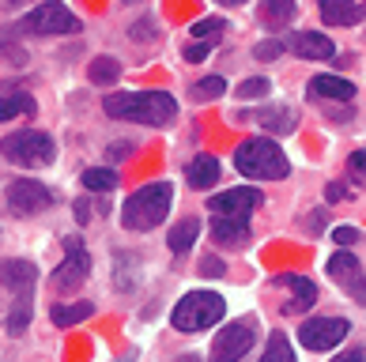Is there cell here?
<instances>
[{"label":"cell","mask_w":366,"mask_h":362,"mask_svg":"<svg viewBox=\"0 0 366 362\" xmlns=\"http://www.w3.org/2000/svg\"><path fill=\"white\" fill-rule=\"evenodd\" d=\"M102 110L132 125H170L178 117V102L167 91H125V95H106Z\"/></svg>","instance_id":"6da1fadb"},{"label":"cell","mask_w":366,"mask_h":362,"mask_svg":"<svg viewBox=\"0 0 366 362\" xmlns=\"http://www.w3.org/2000/svg\"><path fill=\"white\" fill-rule=\"evenodd\" d=\"M170 200H174V189L170 181H152L137 189L125 208H121V226L125 231H155V226L170 216Z\"/></svg>","instance_id":"7a4b0ae2"},{"label":"cell","mask_w":366,"mask_h":362,"mask_svg":"<svg viewBox=\"0 0 366 362\" xmlns=\"http://www.w3.org/2000/svg\"><path fill=\"white\" fill-rule=\"evenodd\" d=\"M234 166H238L242 178H249V181H280L291 174V163H287V155H283V147L276 140H264V136L242 144L234 151Z\"/></svg>","instance_id":"3957f363"},{"label":"cell","mask_w":366,"mask_h":362,"mask_svg":"<svg viewBox=\"0 0 366 362\" xmlns=\"http://www.w3.org/2000/svg\"><path fill=\"white\" fill-rule=\"evenodd\" d=\"M223 313H227V302L215 291H189L185 298L174 306L170 325L178 332H204V328L219 325Z\"/></svg>","instance_id":"277c9868"},{"label":"cell","mask_w":366,"mask_h":362,"mask_svg":"<svg viewBox=\"0 0 366 362\" xmlns=\"http://www.w3.org/2000/svg\"><path fill=\"white\" fill-rule=\"evenodd\" d=\"M0 155L8 159V163H16L23 170H46L53 163V155H57V147L46 132L38 129H19L11 132V136L0 140Z\"/></svg>","instance_id":"5b68a950"},{"label":"cell","mask_w":366,"mask_h":362,"mask_svg":"<svg viewBox=\"0 0 366 362\" xmlns=\"http://www.w3.org/2000/svg\"><path fill=\"white\" fill-rule=\"evenodd\" d=\"M19 31L38 34V38H53V34H79V19L72 16L64 4L49 0V4H38L31 16L19 23Z\"/></svg>","instance_id":"8992f818"},{"label":"cell","mask_w":366,"mask_h":362,"mask_svg":"<svg viewBox=\"0 0 366 362\" xmlns=\"http://www.w3.org/2000/svg\"><path fill=\"white\" fill-rule=\"evenodd\" d=\"M253 340H257V321H253V317L230 321L219 336H215L208 362H238V358H246V351L253 347Z\"/></svg>","instance_id":"52a82bcc"},{"label":"cell","mask_w":366,"mask_h":362,"mask_svg":"<svg viewBox=\"0 0 366 362\" xmlns=\"http://www.w3.org/2000/svg\"><path fill=\"white\" fill-rule=\"evenodd\" d=\"M64 257L57 264V272H53V287H57L61 294H69V291H79L87 283V276H91V253L84 249V241L79 238H69L64 241Z\"/></svg>","instance_id":"ba28073f"},{"label":"cell","mask_w":366,"mask_h":362,"mask_svg":"<svg viewBox=\"0 0 366 362\" xmlns=\"http://www.w3.org/2000/svg\"><path fill=\"white\" fill-rule=\"evenodd\" d=\"M347 332H351V325L344 317H310V321H302V328H298V343H302L306 351H332Z\"/></svg>","instance_id":"9c48e42d"},{"label":"cell","mask_w":366,"mask_h":362,"mask_svg":"<svg viewBox=\"0 0 366 362\" xmlns=\"http://www.w3.org/2000/svg\"><path fill=\"white\" fill-rule=\"evenodd\" d=\"M8 208L16 211V216H38V211H46L53 208V193H49V185L42 181H34V178H16V181H8Z\"/></svg>","instance_id":"30bf717a"},{"label":"cell","mask_w":366,"mask_h":362,"mask_svg":"<svg viewBox=\"0 0 366 362\" xmlns=\"http://www.w3.org/2000/svg\"><path fill=\"white\" fill-rule=\"evenodd\" d=\"M261 200L264 196L257 189L242 185V189H223V193L208 196V211H212V219H249V211L261 208Z\"/></svg>","instance_id":"8fae6325"},{"label":"cell","mask_w":366,"mask_h":362,"mask_svg":"<svg viewBox=\"0 0 366 362\" xmlns=\"http://www.w3.org/2000/svg\"><path fill=\"white\" fill-rule=\"evenodd\" d=\"M306 95L314 99V102H351L355 99V84L351 79H344V76H314L306 84Z\"/></svg>","instance_id":"7c38bea8"},{"label":"cell","mask_w":366,"mask_h":362,"mask_svg":"<svg viewBox=\"0 0 366 362\" xmlns=\"http://www.w3.org/2000/svg\"><path fill=\"white\" fill-rule=\"evenodd\" d=\"M276 283L280 287H287L291 291V298L283 302V313H306L310 306L317 302V287L310 283L306 276H295V272H283V276H276Z\"/></svg>","instance_id":"4fadbf2b"},{"label":"cell","mask_w":366,"mask_h":362,"mask_svg":"<svg viewBox=\"0 0 366 362\" xmlns=\"http://www.w3.org/2000/svg\"><path fill=\"white\" fill-rule=\"evenodd\" d=\"M0 283L16 291V298H26V294H34L38 268L31 261H0Z\"/></svg>","instance_id":"5bb4252c"},{"label":"cell","mask_w":366,"mask_h":362,"mask_svg":"<svg viewBox=\"0 0 366 362\" xmlns=\"http://www.w3.org/2000/svg\"><path fill=\"white\" fill-rule=\"evenodd\" d=\"M287 46L306 61H332L336 57V42L329 34H317V31H298L287 38Z\"/></svg>","instance_id":"9a60e30c"},{"label":"cell","mask_w":366,"mask_h":362,"mask_svg":"<svg viewBox=\"0 0 366 362\" xmlns=\"http://www.w3.org/2000/svg\"><path fill=\"white\" fill-rule=\"evenodd\" d=\"M321 19L329 26H355L366 19L362 0H321Z\"/></svg>","instance_id":"2e32d148"},{"label":"cell","mask_w":366,"mask_h":362,"mask_svg":"<svg viewBox=\"0 0 366 362\" xmlns=\"http://www.w3.org/2000/svg\"><path fill=\"white\" fill-rule=\"evenodd\" d=\"M249 219H212V241L227 249H242L249 241Z\"/></svg>","instance_id":"e0dca14e"},{"label":"cell","mask_w":366,"mask_h":362,"mask_svg":"<svg viewBox=\"0 0 366 362\" xmlns=\"http://www.w3.org/2000/svg\"><path fill=\"white\" fill-rule=\"evenodd\" d=\"M185 181L193 189H212L219 181V159L215 155H193V163L185 166Z\"/></svg>","instance_id":"ac0fdd59"},{"label":"cell","mask_w":366,"mask_h":362,"mask_svg":"<svg viewBox=\"0 0 366 362\" xmlns=\"http://www.w3.org/2000/svg\"><path fill=\"white\" fill-rule=\"evenodd\" d=\"M329 276L336 279V283H344L347 291L362 279V264H359V257L355 253H347V249H340L336 257H329Z\"/></svg>","instance_id":"d6986e66"},{"label":"cell","mask_w":366,"mask_h":362,"mask_svg":"<svg viewBox=\"0 0 366 362\" xmlns=\"http://www.w3.org/2000/svg\"><path fill=\"white\" fill-rule=\"evenodd\" d=\"M257 121H261V129H268V132H280V136H287V132H295V125H298V114L291 110V106H268V110H261L257 114Z\"/></svg>","instance_id":"ffe728a7"},{"label":"cell","mask_w":366,"mask_h":362,"mask_svg":"<svg viewBox=\"0 0 366 362\" xmlns=\"http://www.w3.org/2000/svg\"><path fill=\"white\" fill-rule=\"evenodd\" d=\"M53 325L57 328H69V325H79V321L94 317V302H72V306H53L49 310Z\"/></svg>","instance_id":"44dd1931"},{"label":"cell","mask_w":366,"mask_h":362,"mask_svg":"<svg viewBox=\"0 0 366 362\" xmlns=\"http://www.w3.org/2000/svg\"><path fill=\"white\" fill-rule=\"evenodd\" d=\"M34 95H23V91H16V95H4L0 99V121H16V117H34Z\"/></svg>","instance_id":"7402d4cb"},{"label":"cell","mask_w":366,"mask_h":362,"mask_svg":"<svg viewBox=\"0 0 366 362\" xmlns=\"http://www.w3.org/2000/svg\"><path fill=\"white\" fill-rule=\"evenodd\" d=\"M197 234H200V219H193V216H185L178 226L170 231V238H167V246H170V253H185L189 246L197 241Z\"/></svg>","instance_id":"603a6c76"},{"label":"cell","mask_w":366,"mask_h":362,"mask_svg":"<svg viewBox=\"0 0 366 362\" xmlns=\"http://www.w3.org/2000/svg\"><path fill=\"white\" fill-rule=\"evenodd\" d=\"M295 4L291 0H280V4H261V19H264V26H272V31H280V26H287L291 19H295Z\"/></svg>","instance_id":"cb8c5ba5"},{"label":"cell","mask_w":366,"mask_h":362,"mask_svg":"<svg viewBox=\"0 0 366 362\" xmlns=\"http://www.w3.org/2000/svg\"><path fill=\"white\" fill-rule=\"evenodd\" d=\"M227 31V23L223 19H215V16H208V19H197L193 23V31H189V34H193L197 38V42H208V46H215V42H219V34Z\"/></svg>","instance_id":"d4e9b609"},{"label":"cell","mask_w":366,"mask_h":362,"mask_svg":"<svg viewBox=\"0 0 366 362\" xmlns=\"http://www.w3.org/2000/svg\"><path fill=\"white\" fill-rule=\"evenodd\" d=\"M31 313H34V294L16 298V306H11V313H8V332H23L26 321H31Z\"/></svg>","instance_id":"484cf974"},{"label":"cell","mask_w":366,"mask_h":362,"mask_svg":"<svg viewBox=\"0 0 366 362\" xmlns=\"http://www.w3.org/2000/svg\"><path fill=\"white\" fill-rule=\"evenodd\" d=\"M91 84H114V79L121 76V64L114 61V57H94V64H91Z\"/></svg>","instance_id":"4316f807"},{"label":"cell","mask_w":366,"mask_h":362,"mask_svg":"<svg viewBox=\"0 0 366 362\" xmlns=\"http://www.w3.org/2000/svg\"><path fill=\"white\" fill-rule=\"evenodd\" d=\"M84 185H87V193H110L114 185H117V174L114 170H87L84 174Z\"/></svg>","instance_id":"83f0119b"},{"label":"cell","mask_w":366,"mask_h":362,"mask_svg":"<svg viewBox=\"0 0 366 362\" xmlns=\"http://www.w3.org/2000/svg\"><path fill=\"white\" fill-rule=\"evenodd\" d=\"M223 91H227L223 76H204L200 84H193V99H197V102H212V99H219Z\"/></svg>","instance_id":"f1b7e54d"},{"label":"cell","mask_w":366,"mask_h":362,"mask_svg":"<svg viewBox=\"0 0 366 362\" xmlns=\"http://www.w3.org/2000/svg\"><path fill=\"white\" fill-rule=\"evenodd\" d=\"M261 362H295V351H291V343H287V336H276L268 340V347H264V355H261Z\"/></svg>","instance_id":"f546056e"},{"label":"cell","mask_w":366,"mask_h":362,"mask_svg":"<svg viewBox=\"0 0 366 362\" xmlns=\"http://www.w3.org/2000/svg\"><path fill=\"white\" fill-rule=\"evenodd\" d=\"M268 91H272V84H268L264 76H253V79H242V84H238V95L246 99V102H257V99H264Z\"/></svg>","instance_id":"4dcf8cb0"},{"label":"cell","mask_w":366,"mask_h":362,"mask_svg":"<svg viewBox=\"0 0 366 362\" xmlns=\"http://www.w3.org/2000/svg\"><path fill=\"white\" fill-rule=\"evenodd\" d=\"M280 53H283L280 38H268V42H257V46H253V57H257V61H276Z\"/></svg>","instance_id":"1f68e13d"},{"label":"cell","mask_w":366,"mask_h":362,"mask_svg":"<svg viewBox=\"0 0 366 362\" xmlns=\"http://www.w3.org/2000/svg\"><path fill=\"white\" fill-rule=\"evenodd\" d=\"M332 241L336 246H355V241H362V231H355V226H336Z\"/></svg>","instance_id":"d6a6232c"},{"label":"cell","mask_w":366,"mask_h":362,"mask_svg":"<svg viewBox=\"0 0 366 362\" xmlns=\"http://www.w3.org/2000/svg\"><path fill=\"white\" fill-rule=\"evenodd\" d=\"M347 174L355 181H366V151H355V155L347 159Z\"/></svg>","instance_id":"836d02e7"},{"label":"cell","mask_w":366,"mask_h":362,"mask_svg":"<svg viewBox=\"0 0 366 362\" xmlns=\"http://www.w3.org/2000/svg\"><path fill=\"white\" fill-rule=\"evenodd\" d=\"M223 272H227V264L219 257H204V261H200V276H223Z\"/></svg>","instance_id":"e575fe53"},{"label":"cell","mask_w":366,"mask_h":362,"mask_svg":"<svg viewBox=\"0 0 366 362\" xmlns=\"http://www.w3.org/2000/svg\"><path fill=\"white\" fill-rule=\"evenodd\" d=\"M208 53H212L208 42H193V46H185V61H204Z\"/></svg>","instance_id":"d590c367"},{"label":"cell","mask_w":366,"mask_h":362,"mask_svg":"<svg viewBox=\"0 0 366 362\" xmlns=\"http://www.w3.org/2000/svg\"><path fill=\"white\" fill-rule=\"evenodd\" d=\"M332 362H366V347H351V351H340Z\"/></svg>","instance_id":"8d00e7d4"},{"label":"cell","mask_w":366,"mask_h":362,"mask_svg":"<svg viewBox=\"0 0 366 362\" xmlns=\"http://www.w3.org/2000/svg\"><path fill=\"white\" fill-rule=\"evenodd\" d=\"M325 200H347V189H344L340 181H332L329 189H325Z\"/></svg>","instance_id":"74e56055"},{"label":"cell","mask_w":366,"mask_h":362,"mask_svg":"<svg viewBox=\"0 0 366 362\" xmlns=\"http://www.w3.org/2000/svg\"><path fill=\"white\" fill-rule=\"evenodd\" d=\"M347 294H351V298H355L359 306H366V276H362V279H359V283H355V287H351Z\"/></svg>","instance_id":"f35d334b"},{"label":"cell","mask_w":366,"mask_h":362,"mask_svg":"<svg viewBox=\"0 0 366 362\" xmlns=\"http://www.w3.org/2000/svg\"><path fill=\"white\" fill-rule=\"evenodd\" d=\"M321 226H325V211L317 208V211H310V234H317Z\"/></svg>","instance_id":"ab89813d"},{"label":"cell","mask_w":366,"mask_h":362,"mask_svg":"<svg viewBox=\"0 0 366 362\" xmlns=\"http://www.w3.org/2000/svg\"><path fill=\"white\" fill-rule=\"evenodd\" d=\"M129 151H132V144H114V147H110V159H114V163H121Z\"/></svg>","instance_id":"60d3db41"},{"label":"cell","mask_w":366,"mask_h":362,"mask_svg":"<svg viewBox=\"0 0 366 362\" xmlns=\"http://www.w3.org/2000/svg\"><path fill=\"white\" fill-rule=\"evenodd\" d=\"M87 211H91V208H87V200H79V204H76V219H79V223H87V219H91Z\"/></svg>","instance_id":"b9f144b4"},{"label":"cell","mask_w":366,"mask_h":362,"mask_svg":"<svg viewBox=\"0 0 366 362\" xmlns=\"http://www.w3.org/2000/svg\"><path fill=\"white\" fill-rule=\"evenodd\" d=\"M0 53H4V57H11L16 64H23V53H19V49H11V46H0Z\"/></svg>","instance_id":"7bdbcfd3"}]
</instances>
